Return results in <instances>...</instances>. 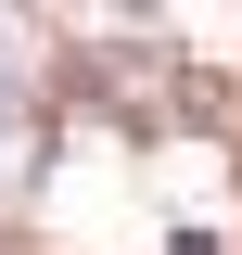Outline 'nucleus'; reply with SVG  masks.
<instances>
[{
	"label": "nucleus",
	"mask_w": 242,
	"mask_h": 255,
	"mask_svg": "<svg viewBox=\"0 0 242 255\" xmlns=\"http://www.w3.org/2000/svg\"><path fill=\"white\" fill-rule=\"evenodd\" d=\"M127 13H140V0H127Z\"/></svg>",
	"instance_id": "nucleus-2"
},
{
	"label": "nucleus",
	"mask_w": 242,
	"mask_h": 255,
	"mask_svg": "<svg viewBox=\"0 0 242 255\" xmlns=\"http://www.w3.org/2000/svg\"><path fill=\"white\" fill-rule=\"evenodd\" d=\"M179 255H217V243H179Z\"/></svg>",
	"instance_id": "nucleus-1"
}]
</instances>
